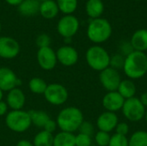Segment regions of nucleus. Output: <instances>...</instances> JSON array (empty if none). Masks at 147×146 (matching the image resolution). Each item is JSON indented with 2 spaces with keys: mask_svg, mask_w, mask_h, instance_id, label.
<instances>
[{
  "mask_svg": "<svg viewBox=\"0 0 147 146\" xmlns=\"http://www.w3.org/2000/svg\"><path fill=\"white\" fill-rule=\"evenodd\" d=\"M145 120H146V121L147 123V108L146 110V114H145V118H144Z\"/></svg>",
  "mask_w": 147,
  "mask_h": 146,
  "instance_id": "43",
  "label": "nucleus"
},
{
  "mask_svg": "<svg viewBox=\"0 0 147 146\" xmlns=\"http://www.w3.org/2000/svg\"><path fill=\"white\" fill-rule=\"evenodd\" d=\"M57 60L65 66H72L78 60V51L71 46H60L56 52Z\"/></svg>",
  "mask_w": 147,
  "mask_h": 146,
  "instance_id": "13",
  "label": "nucleus"
},
{
  "mask_svg": "<svg viewBox=\"0 0 147 146\" xmlns=\"http://www.w3.org/2000/svg\"><path fill=\"white\" fill-rule=\"evenodd\" d=\"M2 98H3V91L0 89V101H2Z\"/></svg>",
  "mask_w": 147,
  "mask_h": 146,
  "instance_id": "42",
  "label": "nucleus"
},
{
  "mask_svg": "<svg viewBox=\"0 0 147 146\" xmlns=\"http://www.w3.org/2000/svg\"><path fill=\"white\" fill-rule=\"evenodd\" d=\"M6 126L13 132L24 133L32 125L28 112L22 110H12L6 115Z\"/></svg>",
  "mask_w": 147,
  "mask_h": 146,
  "instance_id": "5",
  "label": "nucleus"
},
{
  "mask_svg": "<svg viewBox=\"0 0 147 146\" xmlns=\"http://www.w3.org/2000/svg\"><path fill=\"white\" fill-rule=\"evenodd\" d=\"M146 57H147V54H146Z\"/></svg>",
  "mask_w": 147,
  "mask_h": 146,
  "instance_id": "47",
  "label": "nucleus"
},
{
  "mask_svg": "<svg viewBox=\"0 0 147 146\" xmlns=\"http://www.w3.org/2000/svg\"><path fill=\"white\" fill-rule=\"evenodd\" d=\"M7 104L12 110H22L25 104V95L18 88L9 90L7 96Z\"/></svg>",
  "mask_w": 147,
  "mask_h": 146,
  "instance_id": "16",
  "label": "nucleus"
},
{
  "mask_svg": "<svg viewBox=\"0 0 147 146\" xmlns=\"http://www.w3.org/2000/svg\"><path fill=\"white\" fill-rule=\"evenodd\" d=\"M71 40V38H65V41L66 43H70Z\"/></svg>",
  "mask_w": 147,
  "mask_h": 146,
  "instance_id": "41",
  "label": "nucleus"
},
{
  "mask_svg": "<svg viewBox=\"0 0 147 146\" xmlns=\"http://www.w3.org/2000/svg\"><path fill=\"white\" fill-rule=\"evenodd\" d=\"M40 4L39 0H23L18 6V10L22 15H34L39 12Z\"/></svg>",
  "mask_w": 147,
  "mask_h": 146,
  "instance_id": "20",
  "label": "nucleus"
},
{
  "mask_svg": "<svg viewBox=\"0 0 147 146\" xmlns=\"http://www.w3.org/2000/svg\"><path fill=\"white\" fill-rule=\"evenodd\" d=\"M122 70L128 79L137 80L142 78L147 73L146 53L134 51L125 58Z\"/></svg>",
  "mask_w": 147,
  "mask_h": 146,
  "instance_id": "1",
  "label": "nucleus"
},
{
  "mask_svg": "<svg viewBox=\"0 0 147 146\" xmlns=\"http://www.w3.org/2000/svg\"><path fill=\"white\" fill-rule=\"evenodd\" d=\"M20 52L19 43L11 37H0V58L11 59L16 58Z\"/></svg>",
  "mask_w": 147,
  "mask_h": 146,
  "instance_id": "10",
  "label": "nucleus"
},
{
  "mask_svg": "<svg viewBox=\"0 0 147 146\" xmlns=\"http://www.w3.org/2000/svg\"><path fill=\"white\" fill-rule=\"evenodd\" d=\"M23 0H5V2L11 6H19Z\"/></svg>",
  "mask_w": 147,
  "mask_h": 146,
  "instance_id": "38",
  "label": "nucleus"
},
{
  "mask_svg": "<svg viewBox=\"0 0 147 146\" xmlns=\"http://www.w3.org/2000/svg\"><path fill=\"white\" fill-rule=\"evenodd\" d=\"M115 133L122 135V136H127L129 133V126L127 125V122H119L115 129Z\"/></svg>",
  "mask_w": 147,
  "mask_h": 146,
  "instance_id": "35",
  "label": "nucleus"
},
{
  "mask_svg": "<svg viewBox=\"0 0 147 146\" xmlns=\"http://www.w3.org/2000/svg\"><path fill=\"white\" fill-rule=\"evenodd\" d=\"M28 87H29V89L31 90V92L40 95V94L45 93L47 84L43 79H41L40 77H34L29 81Z\"/></svg>",
  "mask_w": 147,
  "mask_h": 146,
  "instance_id": "27",
  "label": "nucleus"
},
{
  "mask_svg": "<svg viewBox=\"0 0 147 146\" xmlns=\"http://www.w3.org/2000/svg\"><path fill=\"white\" fill-rule=\"evenodd\" d=\"M7 109H8V106L6 102L0 101V116L5 114L7 113Z\"/></svg>",
  "mask_w": 147,
  "mask_h": 146,
  "instance_id": "37",
  "label": "nucleus"
},
{
  "mask_svg": "<svg viewBox=\"0 0 147 146\" xmlns=\"http://www.w3.org/2000/svg\"><path fill=\"white\" fill-rule=\"evenodd\" d=\"M59 11L65 15H71L78 8V0H57Z\"/></svg>",
  "mask_w": 147,
  "mask_h": 146,
  "instance_id": "26",
  "label": "nucleus"
},
{
  "mask_svg": "<svg viewBox=\"0 0 147 146\" xmlns=\"http://www.w3.org/2000/svg\"><path fill=\"white\" fill-rule=\"evenodd\" d=\"M102 102L106 111L116 114V112L121 110L125 99L118 91H109L104 95Z\"/></svg>",
  "mask_w": 147,
  "mask_h": 146,
  "instance_id": "12",
  "label": "nucleus"
},
{
  "mask_svg": "<svg viewBox=\"0 0 147 146\" xmlns=\"http://www.w3.org/2000/svg\"><path fill=\"white\" fill-rule=\"evenodd\" d=\"M84 122L82 111L76 107H67L62 109L57 117V125L62 132L73 133L79 129Z\"/></svg>",
  "mask_w": 147,
  "mask_h": 146,
  "instance_id": "2",
  "label": "nucleus"
},
{
  "mask_svg": "<svg viewBox=\"0 0 147 146\" xmlns=\"http://www.w3.org/2000/svg\"><path fill=\"white\" fill-rule=\"evenodd\" d=\"M92 139L91 136L78 133L75 138V145L76 146H91Z\"/></svg>",
  "mask_w": 147,
  "mask_h": 146,
  "instance_id": "31",
  "label": "nucleus"
},
{
  "mask_svg": "<svg viewBox=\"0 0 147 146\" xmlns=\"http://www.w3.org/2000/svg\"><path fill=\"white\" fill-rule=\"evenodd\" d=\"M21 83L12 70L7 67L0 68V89L2 91H9Z\"/></svg>",
  "mask_w": 147,
  "mask_h": 146,
  "instance_id": "15",
  "label": "nucleus"
},
{
  "mask_svg": "<svg viewBox=\"0 0 147 146\" xmlns=\"http://www.w3.org/2000/svg\"><path fill=\"white\" fill-rule=\"evenodd\" d=\"M75 138L76 136L71 133L60 132L54 137L53 146H76Z\"/></svg>",
  "mask_w": 147,
  "mask_h": 146,
  "instance_id": "22",
  "label": "nucleus"
},
{
  "mask_svg": "<svg viewBox=\"0 0 147 146\" xmlns=\"http://www.w3.org/2000/svg\"><path fill=\"white\" fill-rule=\"evenodd\" d=\"M85 10L87 15L92 18H100L104 10V6L102 0H88L85 5Z\"/></svg>",
  "mask_w": 147,
  "mask_h": 146,
  "instance_id": "21",
  "label": "nucleus"
},
{
  "mask_svg": "<svg viewBox=\"0 0 147 146\" xmlns=\"http://www.w3.org/2000/svg\"><path fill=\"white\" fill-rule=\"evenodd\" d=\"M39 1H41V2H45V1H47V0H39Z\"/></svg>",
  "mask_w": 147,
  "mask_h": 146,
  "instance_id": "45",
  "label": "nucleus"
},
{
  "mask_svg": "<svg viewBox=\"0 0 147 146\" xmlns=\"http://www.w3.org/2000/svg\"><path fill=\"white\" fill-rule=\"evenodd\" d=\"M37 61L43 70H53L58 61L56 52L50 46L39 48L37 52Z\"/></svg>",
  "mask_w": 147,
  "mask_h": 146,
  "instance_id": "11",
  "label": "nucleus"
},
{
  "mask_svg": "<svg viewBox=\"0 0 147 146\" xmlns=\"http://www.w3.org/2000/svg\"><path fill=\"white\" fill-rule=\"evenodd\" d=\"M53 135L47 131H41L37 133L34 139V146H53Z\"/></svg>",
  "mask_w": 147,
  "mask_h": 146,
  "instance_id": "24",
  "label": "nucleus"
},
{
  "mask_svg": "<svg viewBox=\"0 0 147 146\" xmlns=\"http://www.w3.org/2000/svg\"><path fill=\"white\" fill-rule=\"evenodd\" d=\"M119 123L118 116L115 113L105 111L102 113L96 120V126L99 131L105 133L113 132Z\"/></svg>",
  "mask_w": 147,
  "mask_h": 146,
  "instance_id": "14",
  "label": "nucleus"
},
{
  "mask_svg": "<svg viewBox=\"0 0 147 146\" xmlns=\"http://www.w3.org/2000/svg\"><path fill=\"white\" fill-rule=\"evenodd\" d=\"M130 43L134 51L142 52L147 51V29L142 28L135 31L131 37Z\"/></svg>",
  "mask_w": 147,
  "mask_h": 146,
  "instance_id": "17",
  "label": "nucleus"
},
{
  "mask_svg": "<svg viewBox=\"0 0 147 146\" xmlns=\"http://www.w3.org/2000/svg\"><path fill=\"white\" fill-rule=\"evenodd\" d=\"M146 107L142 104L139 97H133L125 100L121 108L124 117L131 122H138L145 118Z\"/></svg>",
  "mask_w": 147,
  "mask_h": 146,
  "instance_id": "6",
  "label": "nucleus"
},
{
  "mask_svg": "<svg viewBox=\"0 0 147 146\" xmlns=\"http://www.w3.org/2000/svg\"><path fill=\"white\" fill-rule=\"evenodd\" d=\"M56 126H57V123H56L55 121H53V120L50 119V120L47 122V124L45 125V126H44L43 128H44V131H47V132H48V133H53L55 131Z\"/></svg>",
  "mask_w": 147,
  "mask_h": 146,
  "instance_id": "36",
  "label": "nucleus"
},
{
  "mask_svg": "<svg viewBox=\"0 0 147 146\" xmlns=\"http://www.w3.org/2000/svg\"><path fill=\"white\" fill-rule=\"evenodd\" d=\"M108 146H128V139L127 136L115 133L111 136Z\"/></svg>",
  "mask_w": 147,
  "mask_h": 146,
  "instance_id": "29",
  "label": "nucleus"
},
{
  "mask_svg": "<svg viewBox=\"0 0 147 146\" xmlns=\"http://www.w3.org/2000/svg\"><path fill=\"white\" fill-rule=\"evenodd\" d=\"M1 29H2V25H1V22H0V32H1Z\"/></svg>",
  "mask_w": 147,
  "mask_h": 146,
  "instance_id": "44",
  "label": "nucleus"
},
{
  "mask_svg": "<svg viewBox=\"0 0 147 146\" xmlns=\"http://www.w3.org/2000/svg\"><path fill=\"white\" fill-rule=\"evenodd\" d=\"M79 28L78 19L72 15H65L59 19L57 24L58 33L64 38H71Z\"/></svg>",
  "mask_w": 147,
  "mask_h": 146,
  "instance_id": "9",
  "label": "nucleus"
},
{
  "mask_svg": "<svg viewBox=\"0 0 147 146\" xmlns=\"http://www.w3.org/2000/svg\"><path fill=\"white\" fill-rule=\"evenodd\" d=\"M99 80L102 86L109 92L116 91L122 79L119 71L109 66L100 72Z\"/></svg>",
  "mask_w": 147,
  "mask_h": 146,
  "instance_id": "8",
  "label": "nucleus"
},
{
  "mask_svg": "<svg viewBox=\"0 0 147 146\" xmlns=\"http://www.w3.org/2000/svg\"><path fill=\"white\" fill-rule=\"evenodd\" d=\"M45 99L52 105L59 106L64 104L69 96L68 91L65 86L59 83L48 84L44 93Z\"/></svg>",
  "mask_w": 147,
  "mask_h": 146,
  "instance_id": "7",
  "label": "nucleus"
},
{
  "mask_svg": "<svg viewBox=\"0 0 147 146\" xmlns=\"http://www.w3.org/2000/svg\"><path fill=\"white\" fill-rule=\"evenodd\" d=\"M140 102H142V104L146 107V108H147V92H145L141 95L140 97H139Z\"/></svg>",
  "mask_w": 147,
  "mask_h": 146,
  "instance_id": "39",
  "label": "nucleus"
},
{
  "mask_svg": "<svg viewBox=\"0 0 147 146\" xmlns=\"http://www.w3.org/2000/svg\"><path fill=\"white\" fill-rule=\"evenodd\" d=\"M112 34V27L109 21L103 18L92 19L87 28V36L90 41L101 44L109 39Z\"/></svg>",
  "mask_w": 147,
  "mask_h": 146,
  "instance_id": "3",
  "label": "nucleus"
},
{
  "mask_svg": "<svg viewBox=\"0 0 147 146\" xmlns=\"http://www.w3.org/2000/svg\"><path fill=\"white\" fill-rule=\"evenodd\" d=\"M59 7L55 1L53 0H47L45 2H41L40 4L39 12L41 16L45 19H53L59 14Z\"/></svg>",
  "mask_w": 147,
  "mask_h": 146,
  "instance_id": "18",
  "label": "nucleus"
},
{
  "mask_svg": "<svg viewBox=\"0 0 147 146\" xmlns=\"http://www.w3.org/2000/svg\"><path fill=\"white\" fill-rule=\"evenodd\" d=\"M16 146H34V145L28 140H20L16 144Z\"/></svg>",
  "mask_w": 147,
  "mask_h": 146,
  "instance_id": "40",
  "label": "nucleus"
},
{
  "mask_svg": "<svg viewBox=\"0 0 147 146\" xmlns=\"http://www.w3.org/2000/svg\"><path fill=\"white\" fill-rule=\"evenodd\" d=\"M134 1H141V0H134Z\"/></svg>",
  "mask_w": 147,
  "mask_h": 146,
  "instance_id": "46",
  "label": "nucleus"
},
{
  "mask_svg": "<svg viewBox=\"0 0 147 146\" xmlns=\"http://www.w3.org/2000/svg\"><path fill=\"white\" fill-rule=\"evenodd\" d=\"M128 146H147V132L139 130L128 139Z\"/></svg>",
  "mask_w": 147,
  "mask_h": 146,
  "instance_id": "25",
  "label": "nucleus"
},
{
  "mask_svg": "<svg viewBox=\"0 0 147 146\" xmlns=\"http://www.w3.org/2000/svg\"><path fill=\"white\" fill-rule=\"evenodd\" d=\"M78 130H79V133L86 134L89 136H91L94 133V126H93L92 123H90L89 121L84 120V122L81 124Z\"/></svg>",
  "mask_w": 147,
  "mask_h": 146,
  "instance_id": "33",
  "label": "nucleus"
},
{
  "mask_svg": "<svg viewBox=\"0 0 147 146\" xmlns=\"http://www.w3.org/2000/svg\"><path fill=\"white\" fill-rule=\"evenodd\" d=\"M50 44H51V38L46 34H41L36 38V45L39 46V48L50 46Z\"/></svg>",
  "mask_w": 147,
  "mask_h": 146,
  "instance_id": "32",
  "label": "nucleus"
},
{
  "mask_svg": "<svg viewBox=\"0 0 147 146\" xmlns=\"http://www.w3.org/2000/svg\"><path fill=\"white\" fill-rule=\"evenodd\" d=\"M116 91H118L125 100H127V99L135 97L137 88L134 80L127 78L125 80H121Z\"/></svg>",
  "mask_w": 147,
  "mask_h": 146,
  "instance_id": "19",
  "label": "nucleus"
},
{
  "mask_svg": "<svg viewBox=\"0 0 147 146\" xmlns=\"http://www.w3.org/2000/svg\"><path fill=\"white\" fill-rule=\"evenodd\" d=\"M119 50H120L119 53L121 54L124 57H127V55H129L130 53H132L134 51V49L133 48L130 41H124V42H122L120 45Z\"/></svg>",
  "mask_w": 147,
  "mask_h": 146,
  "instance_id": "34",
  "label": "nucleus"
},
{
  "mask_svg": "<svg viewBox=\"0 0 147 146\" xmlns=\"http://www.w3.org/2000/svg\"><path fill=\"white\" fill-rule=\"evenodd\" d=\"M85 59L88 65L94 71L101 72L102 71L109 67L110 55L102 46H90L86 52Z\"/></svg>",
  "mask_w": 147,
  "mask_h": 146,
  "instance_id": "4",
  "label": "nucleus"
},
{
  "mask_svg": "<svg viewBox=\"0 0 147 146\" xmlns=\"http://www.w3.org/2000/svg\"><path fill=\"white\" fill-rule=\"evenodd\" d=\"M110 138H111V136L109 135V133L102 132V131H98L95 134V141L98 146L109 145Z\"/></svg>",
  "mask_w": 147,
  "mask_h": 146,
  "instance_id": "30",
  "label": "nucleus"
},
{
  "mask_svg": "<svg viewBox=\"0 0 147 146\" xmlns=\"http://www.w3.org/2000/svg\"><path fill=\"white\" fill-rule=\"evenodd\" d=\"M28 114L30 115L31 122L37 127H44L47 122L50 120L48 114L40 110H30L28 111Z\"/></svg>",
  "mask_w": 147,
  "mask_h": 146,
  "instance_id": "23",
  "label": "nucleus"
},
{
  "mask_svg": "<svg viewBox=\"0 0 147 146\" xmlns=\"http://www.w3.org/2000/svg\"><path fill=\"white\" fill-rule=\"evenodd\" d=\"M125 58L120 53H116L115 55L110 56V63L109 66L119 71L121 69H123V65L125 63Z\"/></svg>",
  "mask_w": 147,
  "mask_h": 146,
  "instance_id": "28",
  "label": "nucleus"
}]
</instances>
